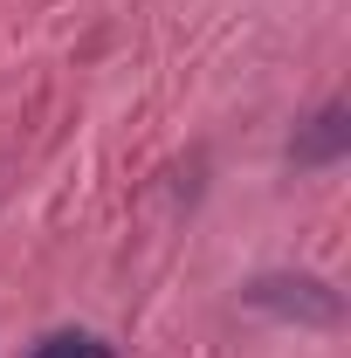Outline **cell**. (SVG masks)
I'll return each mask as SVG.
<instances>
[{
	"instance_id": "6da1fadb",
	"label": "cell",
	"mask_w": 351,
	"mask_h": 358,
	"mask_svg": "<svg viewBox=\"0 0 351 358\" xmlns=\"http://www.w3.org/2000/svg\"><path fill=\"white\" fill-rule=\"evenodd\" d=\"M248 303L255 310H275V317H296V324H317V331H331L345 303H338V289H324L317 275H262L255 289H248Z\"/></svg>"
},
{
	"instance_id": "7a4b0ae2",
	"label": "cell",
	"mask_w": 351,
	"mask_h": 358,
	"mask_svg": "<svg viewBox=\"0 0 351 358\" xmlns=\"http://www.w3.org/2000/svg\"><path fill=\"white\" fill-rule=\"evenodd\" d=\"M345 138H351L345 103H324V117L310 124V138H296V166H331V159L345 152Z\"/></svg>"
},
{
	"instance_id": "3957f363",
	"label": "cell",
	"mask_w": 351,
	"mask_h": 358,
	"mask_svg": "<svg viewBox=\"0 0 351 358\" xmlns=\"http://www.w3.org/2000/svg\"><path fill=\"white\" fill-rule=\"evenodd\" d=\"M28 358H117L96 331H55V338H42Z\"/></svg>"
}]
</instances>
